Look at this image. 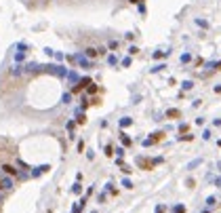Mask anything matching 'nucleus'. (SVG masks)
I'll use <instances>...</instances> for the list:
<instances>
[{"instance_id": "nucleus-2", "label": "nucleus", "mask_w": 221, "mask_h": 213, "mask_svg": "<svg viewBox=\"0 0 221 213\" xmlns=\"http://www.w3.org/2000/svg\"><path fill=\"white\" fill-rule=\"evenodd\" d=\"M82 55L87 57V59H93V57H97V49L95 46H87V49L82 51Z\"/></svg>"}, {"instance_id": "nucleus-17", "label": "nucleus", "mask_w": 221, "mask_h": 213, "mask_svg": "<svg viewBox=\"0 0 221 213\" xmlns=\"http://www.w3.org/2000/svg\"><path fill=\"white\" fill-rule=\"evenodd\" d=\"M107 53V46H99V49H97V55H105Z\"/></svg>"}, {"instance_id": "nucleus-11", "label": "nucleus", "mask_w": 221, "mask_h": 213, "mask_svg": "<svg viewBox=\"0 0 221 213\" xmlns=\"http://www.w3.org/2000/svg\"><path fill=\"white\" fill-rule=\"evenodd\" d=\"M11 72H13L15 76H17V74H21V72H23V66H13V70H11Z\"/></svg>"}, {"instance_id": "nucleus-6", "label": "nucleus", "mask_w": 221, "mask_h": 213, "mask_svg": "<svg viewBox=\"0 0 221 213\" xmlns=\"http://www.w3.org/2000/svg\"><path fill=\"white\" fill-rule=\"evenodd\" d=\"M107 63H110V66H116V63H118V57H116V55H107Z\"/></svg>"}, {"instance_id": "nucleus-3", "label": "nucleus", "mask_w": 221, "mask_h": 213, "mask_svg": "<svg viewBox=\"0 0 221 213\" xmlns=\"http://www.w3.org/2000/svg\"><path fill=\"white\" fill-rule=\"evenodd\" d=\"M40 63H36V61H32V63H28V66H25V72H38L40 70Z\"/></svg>"}, {"instance_id": "nucleus-14", "label": "nucleus", "mask_w": 221, "mask_h": 213, "mask_svg": "<svg viewBox=\"0 0 221 213\" xmlns=\"http://www.w3.org/2000/svg\"><path fill=\"white\" fill-rule=\"evenodd\" d=\"M173 213H185V207H183V205H177L175 209H173Z\"/></svg>"}, {"instance_id": "nucleus-16", "label": "nucleus", "mask_w": 221, "mask_h": 213, "mask_svg": "<svg viewBox=\"0 0 221 213\" xmlns=\"http://www.w3.org/2000/svg\"><path fill=\"white\" fill-rule=\"evenodd\" d=\"M137 7H139V13H141V15H145V2H143V0L137 4Z\"/></svg>"}, {"instance_id": "nucleus-21", "label": "nucleus", "mask_w": 221, "mask_h": 213, "mask_svg": "<svg viewBox=\"0 0 221 213\" xmlns=\"http://www.w3.org/2000/svg\"><path fill=\"white\" fill-rule=\"evenodd\" d=\"M21 59H23V51H19L17 55H15V61H21Z\"/></svg>"}, {"instance_id": "nucleus-1", "label": "nucleus", "mask_w": 221, "mask_h": 213, "mask_svg": "<svg viewBox=\"0 0 221 213\" xmlns=\"http://www.w3.org/2000/svg\"><path fill=\"white\" fill-rule=\"evenodd\" d=\"M72 57H74V61H78L82 68H93V61L87 59V57H84L82 53H76V55H72Z\"/></svg>"}, {"instance_id": "nucleus-12", "label": "nucleus", "mask_w": 221, "mask_h": 213, "mask_svg": "<svg viewBox=\"0 0 221 213\" xmlns=\"http://www.w3.org/2000/svg\"><path fill=\"white\" fill-rule=\"evenodd\" d=\"M166 116H171V118H177V116H179V110H169V112H166Z\"/></svg>"}, {"instance_id": "nucleus-20", "label": "nucleus", "mask_w": 221, "mask_h": 213, "mask_svg": "<svg viewBox=\"0 0 221 213\" xmlns=\"http://www.w3.org/2000/svg\"><path fill=\"white\" fill-rule=\"evenodd\" d=\"M87 89H89V93H97V87H95V84H93V82H91V84H89V87H87Z\"/></svg>"}, {"instance_id": "nucleus-8", "label": "nucleus", "mask_w": 221, "mask_h": 213, "mask_svg": "<svg viewBox=\"0 0 221 213\" xmlns=\"http://www.w3.org/2000/svg\"><path fill=\"white\" fill-rule=\"evenodd\" d=\"M137 53H139V46H135V44L128 46V55H137Z\"/></svg>"}, {"instance_id": "nucleus-19", "label": "nucleus", "mask_w": 221, "mask_h": 213, "mask_svg": "<svg viewBox=\"0 0 221 213\" xmlns=\"http://www.w3.org/2000/svg\"><path fill=\"white\" fill-rule=\"evenodd\" d=\"M122 66H124V68L131 66V57H124V59H122Z\"/></svg>"}, {"instance_id": "nucleus-24", "label": "nucleus", "mask_w": 221, "mask_h": 213, "mask_svg": "<svg viewBox=\"0 0 221 213\" xmlns=\"http://www.w3.org/2000/svg\"><path fill=\"white\" fill-rule=\"evenodd\" d=\"M215 70H221V61H215Z\"/></svg>"}, {"instance_id": "nucleus-18", "label": "nucleus", "mask_w": 221, "mask_h": 213, "mask_svg": "<svg viewBox=\"0 0 221 213\" xmlns=\"http://www.w3.org/2000/svg\"><path fill=\"white\" fill-rule=\"evenodd\" d=\"M164 63H158V66H156V68H152V72H160V70H164Z\"/></svg>"}, {"instance_id": "nucleus-10", "label": "nucleus", "mask_w": 221, "mask_h": 213, "mask_svg": "<svg viewBox=\"0 0 221 213\" xmlns=\"http://www.w3.org/2000/svg\"><path fill=\"white\" fill-rule=\"evenodd\" d=\"M196 25H200V28H208V21L206 19H196Z\"/></svg>"}, {"instance_id": "nucleus-13", "label": "nucleus", "mask_w": 221, "mask_h": 213, "mask_svg": "<svg viewBox=\"0 0 221 213\" xmlns=\"http://www.w3.org/2000/svg\"><path fill=\"white\" fill-rule=\"evenodd\" d=\"M107 49L116 51V49H118V40H110V44H107Z\"/></svg>"}, {"instance_id": "nucleus-7", "label": "nucleus", "mask_w": 221, "mask_h": 213, "mask_svg": "<svg viewBox=\"0 0 221 213\" xmlns=\"http://www.w3.org/2000/svg\"><path fill=\"white\" fill-rule=\"evenodd\" d=\"M181 87H183V91H190V89L194 87V82H192V80H185V82L181 84Z\"/></svg>"}, {"instance_id": "nucleus-25", "label": "nucleus", "mask_w": 221, "mask_h": 213, "mask_svg": "<svg viewBox=\"0 0 221 213\" xmlns=\"http://www.w3.org/2000/svg\"><path fill=\"white\" fill-rule=\"evenodd\" d=\"M128 2H133V4H139V2H141V0H128Z\"/></svg>"}, {"instance_id": "nucleus-9", "label": "nucleus", "mask_w": 221, "mask_h": 213, "mask_svg": "<svg viewBox=\"0 0 221 213\" xmlns=\"http://www.w3.org/2000/svg\"><path fill=\"white\" fill-rule=\"evenodd\" d=\"M187 61H192V55L190 53H183L181 55V63H187Z\"/></svg>"}, {"instance_id": "nucleus-5", "label": "nucleus", "mask_w": 221, "mask_h": 213, "mask_svg": "<svg viewBox=\"0 0 221 213\" xmlns=\"http://www.w3.org/2000/svg\"><path fill=\"white\" fill-rule=\"evenodd\" d=\"M2 169H4V173H7V175H17V169L11 167V165H2Z\"/></svg>"}, {"instance_id": "nucleus-15", "label": "nucleus", "mask_w": 221, "mask_h": 213, "mask_svg": "<svg viewBox=\"0 0 221 213\" xmlns=\"http://www.w3.org/2000/svg\"><path fill=\"white\" fill-rule=\"evenodd\" d=\"M67 78H69V82H76V80H78L76 72H69V74H67Z\"/></svg>"}, {"instance_id": "nucleus-23", "label": "nucleus", "mask_w": 221, "mask_h": 213, "mask_svg": "<svg viewBox=\"0 0 221 213\" xmlns=\"http://www.w3.org/2000/svg\"><path fill=\"white\" fill-rule=\"evenodd\" d=\"M122 127H126V125H131V118H122V122H120Z\"/></svg>"}, {"instance_id": "nucleus-4", "label": "nucleus", "mask_w": 221, "mask_h": 213, "mask_svg": "<svg viewBox=\"0 0 221 213\" xmlns=\"http://www.w3.org/2000/svg\"><path fill=\"white\" fill-rule=\"evenodd\" d=\"M169 55H171V49H166V51H156L152 57H154V59H162V57H169Z\"/></svg>"}, {"instance_id": "nucleus-22", "label": "nucleus", "mask_w": 221, "mask_h": 213, "mask_svg": "<svg viewBox=\"0 0 221 213\" xmlns=\"http://www.w3.org/2000/svg\"><path fill=\"white\" fill-rule=\"evenodd\" d=\"M44 53H46L48 57H53V55H55V51H53V49H48V46H46V49H44Z\"/></svg>"}]
</instances>
